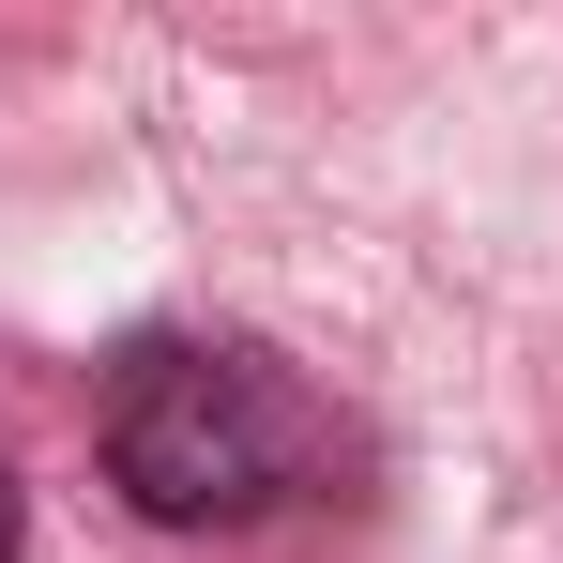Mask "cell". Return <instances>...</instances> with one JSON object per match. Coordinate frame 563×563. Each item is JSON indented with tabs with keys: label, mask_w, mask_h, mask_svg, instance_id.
<instances>
[{
	"label": "cell",
	"mask_w": 563,
	"mask_h": 563,
	"mask_svg": "<svg viewBox=\"0 0 563 563\" xmlns=\"http://www.w3.org/2000/svg\"><path fill=\"white\" fill-rule=\"evenodd\" d=\"M320 457H335V427L305 411V380H289L275 351L153 335V351H122V380H107V472H122V503L168 518V533H244V518H275Z\"/></svg>",
	"instance_id": "1"
},
{
	"label": "cell",
	"mask_w": 563,
	"mask_h": 563,
	"mask_svg": "<svg viewBox=\"0 0 563 563\" xmlns=\"http://www.w3.org/2000/svg\"><path fill=\"white\" fill-rule=\"evenodd\" d=\"M15 549H31V503H15V472H0V563H15Z\"/></svg>",
	"instance_id": "2"
}]
</instances>
